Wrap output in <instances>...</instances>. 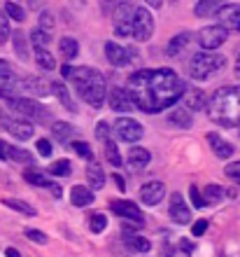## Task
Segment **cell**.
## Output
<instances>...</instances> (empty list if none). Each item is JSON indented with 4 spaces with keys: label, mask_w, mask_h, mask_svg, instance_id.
Returning <instances> with one entry per match:
<instances>
[{
    "label": "cell",
    "mask_w": 240,
    "mask_h": 257,
    "mask_svg": "<svg viewBox=\"0 0 240 257\" xmlns=\"http://www.w3.org/2000/svg\"><path fill=\"white\" fill-rule=\"evenodd\" d=\"M73 70H75V68L70 66V63H66V66L61 68V75H63V77H73Z\"/></svg>",
    "instance_id": "50"
},
{
    "label": "cell",
    "mask_w": 240,
    "mask_h": 257,
    "mask_svg": "<svg viewBox=\"0 0 240 257\" xmlns=\"http://www.w3.org/2000/svg\"><path fill=\"white\" fill-rule=\"evenodd\" d=\"M73 148H75V152L80 157H84V159H89V162H94V150L89 148L87 143H80V141H75L73 143Z\"/></svg>",
    "instance_id": "41"
},
{
    "label": "cell",
    "mask_w": 240,
    "mask_h": 257,
    "mask_svg": "<svg viewBox=\"0 0 240 257\" xmlns=\"http://www.w3.org/2000/svg\"><path fill=\"white\" fill-rule=\"evenodd\" d=\"M226 176L233 180V183H240V162H233L226 166Z\"/></svg>",
    "instance_id": "46"
},
{
    "label": "cell",
    "mask_w": 240,
    "mask_h": 257,
    "mask_svg": "<svg viewBox=\"0 0 240 257\" xmlns=\"http://www.w3.org/2000/svg\"><path fill=\"white\" fill-rule=\"evenodd\" d=\"M24 89L31 91L33 96H47L52 94V82H47L45 77H26L24 80Z\"/></svg>",
    "instance_id": "19"
},
{
    "label": "cell",
    "mask_w": 240,
    "mask_h": 257,
    "mask_svg": "<svg viewBox=\"0 0 240 257\" xmlns=\"http://www.w3.org/2000/svg\"><path fill=\"white\" fill-rule=\"evenodd\" d=\"M96 136H98V141H103V143L110 138V126H107V122H100L98 126H96Z\"/></svg>",
    "instance_id": "47"
},
{
    "label": "cell",
    "mask_w": 240,
    "mask_h": 257,
    "mask_svg": "<svg viewBox=\"0 0 240 257\" xmlns=\"http://www.w3.org/2000/svg\"><path fill=\"white\" fill-rule=\"evenodd\" d=\"M226 38H228V31L221 24L219 26H205L198 33V42L203 47V52H214L217 47H221L226 42Z\"/></svg>",
    "instance_id": "7"
},
{
    "label": "cell",
    "mask_w": 240,
    "mask_h": 257,
    "mask_svg": "<svg viewBox=\"0 0 240 257\" xmlns=\"http://www.w3.org/2000/svg\"><path fill=\"white\" fill-rule=\"evenodd\" d=\"M112 210L117 215L126 217V222H135V224H142V213L140 208L131 201H112Z\"/></svg>",
    "instance_id": "12"
},
{
    "label": "cell",
    "mask_w": 240,
    "mask_h": 257,
    "mask_svg": "<svg viewBox=\"0 0 240 257\" xmlns=\"http://www.w3.org/2000/svg\"><path fill=\"white\" fill-rule=\"evenodd\" d=\"M168 215L177 224H189L191 222V210L184 203L182 194H170V206H168Z\"/></svg>",
    "instance_id": "10"
},
{
    "label": "cell",
    "mask_w": 240,
    "mask_h": 257,
    "mask_svg": "<svg viewBox=\"0 0 240 257\" xmlns=\"http://www.w3.org/2000/svg\"><path fill=\"white\" fill-rule=\"evenodd\" d=\"M3 203H5L7 208H12V210H17V213H21V215H28V217L38 215V213H35V208L31 206V203L19 201V199H3Z\"/></svg>",
    "instance_id": "30"
},
{
    "label": "cell",
    "mask_w": 240,
    "mask_h": 257,
    "mask_svg": "<svg viewBox=\"0 0 240 257\" xmlns=\"http://www.w3.org/2000/svg\"><path fill=\"white\" fill-rule=\"evenodd\" d=\"M166 257H191V255H189L187 250H182V248H180V250H173V252H168Z\"/></svg>",
    "instance_id": "51"
},
{
    "label": "cell",
    "mask_w": 240,
    "mask_h": 257,
    "mask_svg": "<svg viewBox=\"0 0 240 257\" xmlns=\"http://www.w3.org/2000/svg\"><path fill=\"white\" fill-rule=\"evenodd\" d=\"M182 108H187L189 112H191V110H205L207 108L205 94H203L200 89H189V91H184V105H182Z\"/></svg>",
    "instance_id": "17"
},
{
    "label": "cell",
    "mask_w": 240,
    "mask_h": 257,
    "mask_svg": "<svg viewBox=\"0 0 240 257\" xmlns=\"http://www.w3.org/2000/svg\"><path fill=\"white\" fill-rule=\"evenodd\" d=\"M110 108L117 110V112H128V110L133 108V101H131V94H128L126 89H112L110 91Z\"/></svg>",
    "instance_id": "14"
},
{
    "label": "cell",
    "mask_w": 240,
    "mask_h": 257,
    "mask_svg": "<svg viewBox=\"0 0 240 257\" xmlns=\"http://www.w3.org/2000/svg\"><path fill=\"white\" fill-rule=\"evenodd\" d=\"M103 145H105V157H107V162L112 164V166H121V164H124V159H121L119 150H117V143H114L112 138H107Z\"/></svg>",
    "instance_id": "32"
},
{
    "label": "cell",
    "mask_w": 240,
    "mask_h": 257,
    "mask_svg": "<svg viewBox=\"0 0 240 257\" xmlns=\"http://www.w3.org/2000/svg\"><path fill=\"white\" fill-rule=\"evenodd\" d=\"M7 122H10V119H7V117H5V112L0 110V128H5V126H7Z\"/></svg>",
    "instance_id": "54"
},
{
    "label": "cell",
    "mask_w": 240,
    "mask_h": 257,
    "mask_svg": "<svg viewBox=\"0 0 240 257\" xmlns=\"http://www.w3.org/2000/svg\"><path fill=\"white\" fill-rule=\"evenodd\" d=\"M5 148H7V145H3V143H0V159H5Z\"/></svg>",
    "instance_id": "56"
},
{
    "label": "cell",
    "mask_w": 240,
    "mask_h": 257,
    "mask_svg": "<svg viewBox=\"0 0 240 257\" xmlns=\"http://www.w3.org/2000/svg\"><path fill=\"white\" fill-rule=\"evenodd\" d=\"M163 196H166V185L159 183V180L145 183L140 187V201L145 206H156V203L163 201Z\"/></svg>",
    "instance_id": "11"
},
{
    "label": "cell",
    "mask_w": 240,
    "mask_h": 257,
    "mask_svg": "<svg viewBox=\"0 0 240 257\" xmlns=\"http://www.w3.org/2000/svg\"><path fill=\"white\" fill-rule=\"evenodd\" d=\"M52 176H70V171H73V166H70V159H61V162L52 164Z\"/></svg>",
    "instance_id": "39"
},
{
    "label": "cell",
    "mask_w": 240,
    "mask_h": 257,
    "mask_svg": "<svg viewBox=\"0 0 240 257\" xmlns=\"http://www.w3.org/2000/svg\"><path fill=\"white\" fill-rule=\"evenodd\" d=\"M224 61L226 59L221 54H214V52H196L189 61V75L193 80H207L224 68Z\"/></svg>",
    "instance_id": "4"
},
{
    "label": "cell",
    "mask_w": 240,
    "mask_h": 257,
    "mask_svg": "<svg viewBox=\"0 0 240 257\" xmlns=\"http://www.w3.org/2000/svg\"><path fill=\"white\" fill-rule=\"evenodd\" d=\"M38 152H40L42 157H49V155H52V141H47V138L38 141Z\"/></svg>",
    "instance_id": "48"
},
{
    "label": "cell",
    "mask_w": 240,
    "mask_h": 257,
    "mask_svg": "<svg viewBox=\"0 0 240 257\" xmlns=\"http://www.w3.org/2000/svg\"><path fill=\"white\" fill-rule=\"evenodd\" d=\"M52 94L59 98V103L63 105V108L77 110V105L73 103V98H70V91H68V87L63 84V82H52Z\"/></svg>",
    "instance_id": "24"
},
{
    "label": "cell",
    "mask_w": 240,
    "mask_h": 257,
    "mask_svg": "<svg viewBox=\"0 0 240 257\" xmlns=\"http://www.w3.org/2000/svg\"><path fill=\"white\" fill-rule=\"evenodd\" d=\"M31 42H33L35 49H45L52 42V33H45L42 28H35L33 33H31Z\"/></svg>",
    "instance_id": "35"
},
{
    "label": "cell",
    "mask_w": 240,
    "mask_h": 257,
    "mask_svg": "<svg viewBox=\"0 0 240 257\" xmlns=\"http://www.w3.org/2000/svg\"><path fill=\"white\" fill-rule=\"evenodd\" d=\"M154 33V17L149 14V10L145 7H135L133 17V38L138 42H147Z\"/></svg>",
    "instance_id": "6"
},
{
    "label": "cell",
    "mask_w": 240,
    "mask_h": 257,
    "mask_svg": "<svg viewBox=\"0 0 240 257\" xmlns=\"http://www.w3.org/2000/svg\"><path fill=\"white\" fill-rule=\"evenodd\" d=\"M221 3H217V0H200V3H196V17H212V14L221 12Z\"/></svg>",
    "instance_id": "27"
},
{
    "label": "cell",
    "mask_w": 240,
    "mask_h": 257,
    "mask_svg": "<svg viewBox=\"0 0 240 257\" xmlns=\"http://www.w3.org/2000/svg\"><path fill=\"white\" fill-rule=\"evenodd\" d=\"M128 94L142 112H159L170 108L184 96L187 87L173 70H138L128 80Z\"/></svg>",
    "instance_id": "1"
},
{
    "label": "cell",
    "mask_w": 240,
    "mask_h": 257,
    "mask_svg": "<svg viewBox=\"0 0 240 257\" xmlns=\"http://www.w3.org/2000/svg\"><path fill=\"white\" fill-rule=\"evenodd\" d=\"M7 131L17 138V141H28L31 136H33V131H35V126L31 122H24V119H10L7 122Z\"/></svg>",
    "instance_id": "15"
},
{
    "label": "cell",
    "mask_w": 240,
    "mask_h": 257,
    "mask_svg": "<svg viewBox=\"0 0 240 257\" xmlns=\"http://www.w3.org/2000/svg\"><path fill=\"white\" fill-rule=\"evenodd\" d=\"M14 49H17L19 59H24V61H26V59H28V47H26V38H24L21 33H14Z\"/></svg>",
    "instance_id": "40"
},
{
    "label": "cell",
    "mask_w": 240,
    "mask_h": 257,
    "mask_svg": "<svg viewBox=\"0 0 240 257\" xmlns=\"http://www.w3.org/2000/svg\"><path fill=\"white\" fill-rule=\"evenodd\" d=\"M26 236L31 238V241H35V243H40V245H45V243L49 241V238L45 236L40 229H26Z\"/></svg>",
    "instance_id": "42"
},
{
    "label": "cell",
    "mask_w": 240,
    "mask_h": 257,
    "mask_svg": "<svg viewBox=\"0 0 240 257\" xmlns=\"http://www.w3.org/2000/svg\"><path fill=\"white\" fill-rule=\"evenodd\" d=\"M5 255H7V257H21L17 248H7V250H5Z\"/></svg>",
    "instance_id": "53"
},
{
    "label": "cell",
    "mask_w": 240,
    "mask_h": 257,
    "mask_svg": "<svg viewBox=\"0 0 240 257\" xmlns=\"http://www.w3.org/2000/svg\"><path fill=\"white\" fill-rule=\"evenodd\" d=\"M235 75H238V77H240V54L235 56Z\"/></svg>",
    "instance_id": "55"
},
{
    "label": "cell",
    "mask_w": 240,
    "mask_h": 257,
    "mask_svg": "<svg viewBox=\"0 0 240 257\" xmlns=\"http://www.w3.org/2000/svg\"><path fill=\"white\" fill-rule=\"evenodd\" d=\"M38 28H42L45 33H52V28H54L52 14H49V12H42V17H40V26H38Z\"/></svg>",
    "instance_id": "43"
},
{
    "label": "cell",
    "mask_w": 240,
    "mask_h": 257,
    "mask_svg": "<svg viewBox=\"0 0 240 257\" xmlns=\"http://www.w3.org/2000/svg\"><path fill=\"white\" fill-rule=\"evenodd\" d=\"M105 56L107 61L112 63V66H128V61H131V54H128L126 47H121V45H117V42H105Z\"/></svg>",
    "instance_id": "13"
},
{
    "label": "cell",
    "mask_w": 240,
    "mask_h": 257,
    "mask_svg": "<svg viewBox=\"0 0 240 257\" xmlns=\"http://www.w3.org/2000/svg\"><path fill=\"white\" fill-rule=\"evenodd\" d=\"M5 14L10 17V19H14V21H24V19H26L24 7L17 5V3H5Z\"/></svg>",
    "instance_id": "38"
},
{
    "label": "cell",
    "mask_w": 240,
    "mask_h": 257,
    "mask_svg": "<svg viewBox=\"0 0 240 257\" xmlns=\"http://www.w3.org/2000/svg\"><path fill=\"white\" fill-rule=\"evenodd\" d=\"M114 131L119 136V141H126V143H135L142 138V126L140 122H135L133 117H119L117 124H114Z\"/></svg>",
    "instance_id": "9"
},
{
    "label": "cell",
    "mask_w": 240,
    "mask_h": 257,
    "mask_svg": "<svg viewBox=\"0 0 240 257\" xmlns=\"http://www.w3.org/2000/svg\"><path fill=\"white\" fill-rule=\"evenodd\" d=\"M207 143H210L212 152L219 157V159H228V157H233V145L226 143L224 138H219L217 134H207Z\"/></svg>",
    "instance_id": "18"
},
{
    "label": "cell",
    "mask_w": 240,
    "mask_h": 257,
    "mask_svg": "<svg viewBox=\"0 0 240 257\" xmlns=\"http://www.w3.org/2000/svg\"><path fill=\"white\" fill-rule=\"evenodd\" d=\"M205 229H207V222H205V220H198V222H193L191 234H193V236H200V234H205Z\"/></svg>",
    "instance_id": "49"
},
{
    "label": "cell",
    "mask_w": 240,
    "mask_h": 257,
    "mask_svg": "<svg viewBox=\"0 0 240 257\" xmlns=\"http://www.w3.org/2000/svg\"><path fill=\"white\" fill-rule=\"evenodd\" d=\"M203 196H205V203H217V201H221L224 190H221L219 185H207L205 190H203Z\"/></svg>",
    "instance_id": "37"
},
{
    "label": "cell",
    "mask_w": 240,
    "mask_h": 257,
    "mask_svg": "<svg viewBox=\"0 0 240 257\" xmlns=\"http://www.w3.org/2000/svg\"><path fill=\"white\" fill-rule=\"evenodd\" d=\"M52 134H54V138H56V141L68 143V141H70V136H75V128L70 126L68 122H54L52 124Z\"/></svg>",
    "instance_id": "29"
},
{
    "label": "cell",
    "mask_w": 240,
    "mask_h": 257,
    "mask_svg": "<svg viewBox=\"0 0 240 257\" xmlns=\"http://www.w3.org/2000/svg\"><path fill=\"white\" fill-rule=\"evenodd\" d=\"M5 159H10V162H17V164H28V162H33V155H31L28 150L10 148V145H7V148H5Z\"/></svg>",
    "instance_id": "28"
},
{
    "label": "cell",
    "mask_w": 240,
    "mask_h": 257,
    "mask_svg": "<svg viewBox=\"0 0 240 257\" xmlns=\"http://www.w3.org/2000/svg\"><path fill=\"white\" fill-rule=\"evenodd\" d=\"M70 201H73L75 206L84 208L89 203H94V194H91V190L84 187V185H75L73 190H70Z\"/></svg>",
    "instance_id": "21"
},
{
    "label": "cell",
    "mask_w": 240,
    "mask_h": 257,
    "mask_svg": "<svg viewBox=\"0 0 240 257\" xmlns=\"http://www.w3.org/2000/svg\"><path fill=\"white\" fill-rule=\"evenodd\" d=\"M189 194H191V203L196 206V208H203V206H207L205 203V199L198 194V187L196 185H191V190H189Z\"/></svg>",
    "instance_id": "44"
},
{
    "label": "cell",
    "mask_w": 240,
    "mask_h": 257,
    "mask_svg": "<svg viewBox=\"0 0 240 257\" xmlns=\"http://www.w3.org/2000/svg\"><path fill=\"white\" fill-rule=\"evenodd\" d=\"M61 54H63V59L66 61H70V59H75L77 56V52H80V45H77V40L75 38H61Z\"/></svg>",
    "instance_id": "31"
},
{
    "label": "cell",
    "mask_w": 240,
    "mask_h": 257,
    "mask_svg": "<svg viewBox=\"0 0 240 257\" xmlns=\"http://www.w3.org/2000/svg\"><path fill=\"white\" fill-rule=\"evenodd\" d=\"M221 26L231 28V31H238L240 33V5H226L221 7Z\"/></svg>",
    "instance_id": "16"
},
{
    "label": "cell",
    "mask_w": 240,
    "mask_h": 257,
    "mask_svg": "<svg viewBox=\"0 0 240 257\" xmlns=\"http://www.w3.org/2000/svg\"><path fill=\"white\" fill-rule=\"evenodd\" d=\"M105 227H107V215H103V213H94V215L89 217V229L94 231V234H100Z\"/></svg>",
    "instance_id": "36"
},
{
    "label": "cell",
    "mask_w": 240,
    "mask_h": 257,
    "mask_svg": "<svg viewBox=\"0 0 240 257\" xmlns=\"http://www.w3.org/2000/svg\"><path fill=\"white\" fill-rule=\"evenodd\" d=\"M124 243L128 245V250L131 252H149L152 250L149 238L138 236V234H124Z\"/></svg>",
    "instance_id": "22"
},
{
    "label": "cell",
    "mask_w": 240,
    "mask_h": 257,
    "mask_svg": "<svg viewBox=\"0 0 240 257\" xmlns=\"http://www.w3.org/2000/svg\"><path fill=\"white\" fill-rule=\"evenodd\" d=\"M87 178H89V185H91L94 190L105 187V173H103V169H100V164L96 162V159L87 164Z\"/></svg>",
    "instance_id": "20"
},
{
    "label": "cell",
    "mask_w": 240,
    "mask_h": 257,
    "mask_svg": "<svg viewBox=\"0 0 240 257\" xmlns=\"http://www.w3.org/2000/svg\"><path fill=\"white\" fill-rule=\"evenodd\" d=\"M24 178H26V183L38 185V187H49V185H52V180L45 178V173H40V171H35V169H28L26 173H24Z\"/></svg>",
    "instance_id": "33"
},
{
    "label": "cell",
    "mask_w": 240,
    "mask_h": 257,
    "mask_svg": "<svg viewBox=\"0 0 240 257\" xmlns=\"http://www.w3.org/2000/svg\"><path fill=\"white\" fill-rule=\"evenodd\" d=\"M12 80V68L5 59H0V82H10Z\"/></svg>",
    "instance_id": "45"
},
{
    "label": "cell",
    "mask_w": 240,
    "mask_h": 257,
    "mask_svg": "<svg viewBox=\"0 0 240 257\" xmlns=\"http://www.w3.org/2000/svg\"><path fill=\"white\" fill-rule=\"evenodd\" d=\"M133 17H135V7L133 5H117L114 10V33L119 38H128L133 35Z\"/></svg>",
    "instance_id": "5"
},
{
    "label": "cell",
    "mask_w": 240,
    "mask_h": 257,
    "mask_svg": "<svg viewBox=\"0 0 240 257\" xmlns=\"http://www.w3.org/2000/svg\"><path fill=\"white\" fill-rule=\"evenodd\" d=\"M70 80L75 82L80 96L87 103H91L94 108H100V105H103V101H105V96H107V84H105V77H103L98 70L75 68Z\"/></svg>",
    "instance_id": "3"
},
{
    "label": "cell",
    "mask_w": 240,
    "mask_h": 257,
    "mask_svg": "<svg viewBox=\"0 0 240 257\" xmlns=\"http://www.w3.org/2000/svg\"><path fill=\"white\" fill-rule=\"evenodd\" d=\"M128 166L131 169H135V171H140V169H145L147 164H149V152H147L145 148H133L131 152H128Z\"/></svg>",
    "instance_id": "25"
},
{
    "label": "cell",
    "mask_w": 240,
    "mask_h": 257,
    "mask_svg": "<svg viewBox=\"0 0 240 257\" xmlns=\"http://www.w3.org/2000/svg\"><path fill=\"white\" fill-rule=\"evenodd\" d=\"M189 42H191V33L184 31V33H177L173 40L168 42V54L170 56H180L184 49L189 47Z\"/></svg>",
    "instance_id": "23"
},
{
    "label": "cell",
    "mask_w": 240,
    "mask_h": 257,
    "mask_svg": "<svg viewBox=\"0 0 240 257\" xmlns=\"http://www.w3.org/2000/svg\"><path fill=\"white\" fill-rule=\"evenodd\" d=\"M168 122L175 124V126H180V128H191V112H189L187 108H175V110H170Z\"/></svg>",
    "instance_id": "26"
},
{
    "label": "cell",
    "mask_w": 240,
    "mask_h": 257,
    "mask_svg": "<svg viewBox=\"0 0 240 257\" xmlns=\"http://www.w3.org/2000/svg\"><path fill=\"white\" fill-rule=\"evenodd\" d=\"M114 183H117V187H119V190H126V185H124V180H121V176H119V173H114Z\"/></svg>",
    "instance_id": "52"
},
{
    "label": "cell",
    "mask_w": 240,
    "mask_h": 257,
    "mask_svg": "<svg viewBox=\"0 0 240 257\" xmlns=\"http://www.w3.org/2000/svg\"><path fill=\"white\" fill-rule=\"evenodd\" d=\"M10 105H12V110H17L19 115L28 117V119H33V122H38V119H49L47 110L42 108L40 103L31 101V98H10Z\"/></svg>",
    "instance_id": "8"
},
{
    "label": "cell",
    "mask_w": 240,
    "mask_h": 257,
    "mask_svg": "<svg viewBox=\"0 0 240 257\" xmlns=\"http://www.w3.org/2000/svg\"><path fill=\"white\" fill-rule=\"evenodd\" d=\"M207 115L221 126H240V87H221L207 101Z\"/></svg>",
    "instance_id": "2"
},
{
    "label": "cell",
    "mask_w": 240,
    "mask_h": 257,
    "mask_svg": "<svg viewBox=\"0 0 240 257\" xmlns=\"http://www.w3.org/2000/svg\"><path fill=\"white\" fill-rule=\"evenodd\" d=\"M35 61H38L40 68H45V70H54V68H56V61H54L52 52H47V49H35Z\"/></svg>",
    "instance_id": "34"
}]
</instances>
